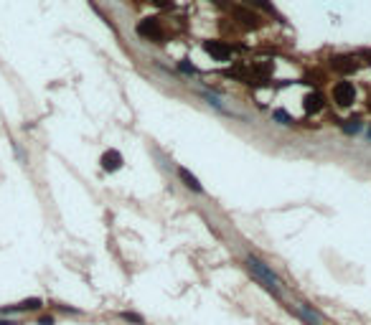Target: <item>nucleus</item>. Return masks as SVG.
<instances>
[{
	"label": "nucleus",
	"instance_id": "17",
	"mask_svg": "<svg viewBox=\"0 0 371 325\" xmlns=\"http://www.w3.org/2000/svg\"><path fill=\"white\" fill-rule=\"evenodd\" d=\"M368 137H371V130H368Z\"/></svg>",
	"mask_w": 371,
	"mask_h": 325
},
{
	"label": "nucleus",
	"instance_id": "8",
	"mask_svg": "<svg viewBox=\"0 0 371 325\" xmlns=\"http://www.w3.org/2000/svg\"><path fill=\"white\" fill-rule=\"evenodd\" d=\"M303 102H305V109H308V112H318V109L323 107V99H320V94H308Z\"/></svg>",
	"mask_w": 371,
	"mask_h": 325
},
{
	"label": "nucleus",
	"instance_id": "13",
	"mask_svg": "<svg viewBox=\"0 0 371 325\" xmlns=\"http://www.w3.org/2000/svg\"><path fill=\"white\" fill-rule=\"evenodd\" d=\"M122 317L130 320V322H143V317H140V315H135V312H122Z\"/></svg>",
	"mask_w": 371,
	"mask_h": 325
},
{
	"label": "nucleus",
	"instance_id": "12",
	"mask_svg": "<svg viewBox=\"0 0 371 325\" xmlns=\"http://www.w3.org/2000/svg\"><path fill=\"white\" fill-rule=\"evenodd\" d=\"M275 119H280V125H290V122H293V119L287 117L282 109H277V112H275Z\"/></svg>",
	"mask_w": 371,
	"mask_h": 325
},
{
	"label": "nucleus",
	"instance_id": "5",
	"mask_svg": "<svg viewBox=\"0 0 371 325\" xmlns=\"http://www.w3.org/2000/svg\"><path fill=\"white\" fill-rule=\"evenodd\" d=\"M41 302L38 297H31V300H26V302H21V305H16V307H8V310H0V315H18V312H26V310H38Z\"/></svg>",
	"mask_w": 371,
	"mask_h": 325
},
{
	"label": "nucleus",
	"instance_id": "16",
	"mask_svg": "<svg viewBox=\"0 0 371 325\" xmlns=\"http://www.w3.org/2000/svg\"><path fill=\"white\" fill-rule=\"evenodd\" d=\"M155 3H158V6H168V0H155Z\"/></svg>",
	"mask_w": 371,
	"mask_h": 325
},
{
	"label": "nucleus",
	"instance_id": "3",
	"mask_svg": "<svg viewBox=\"0 0 371 325\" xmlns=\"http://www.w3.org/2000/svg\"><path fill=\"white\" fill-rule=\"evenodd\" d=\"M203 49H206V54H211V56L219 59V61H226V59L231 56V49L224 46V44H219V41H206Z\"/></svg>",
	"mask_w": 371,
	"mask_h": 325
},
{
	"label": "nucleus",
	"instance_id": "14",
	"mask_svg": "<svg viewBox=\"0 0 371 325\" xmlns=\"http://www.w3.org/2000/svg\"><path fill=\"white\" fill-rule=\"evenodd\" d=\"M181 69H183V71H188V74H193V71H196L191 64H181Z\"/></svg>",
	"mask_w": 371,
	"mask_h": 325
},
{
	"label": "nucleus",
	"instance_id": "6",
	"mask_svg": "<svg viewBox=\"0 0 371 325\" xmlns=\"http://www.w3.org/2000/svg\"><path fill=\"white\" fill-rule=\"evenodd\" d=\"M119 166H122V155L117 150H109V152L102 155V168L104 171H117Z\"/></svg>",
	"mask_w": 371,
	"mask_h": 325
},
{
	"label": "nucleus",
	"instance_id": "15",
	"mask_svg": "<svg viewBox=\"0 0 371 325\" xmlns=\"http://www.w3.org/2000/svg\"><path fill=\"white\" fill-rule=\"evenodd\" d=\"M0 325H16L13 320H0Z\"/></svg>",
	"mask_w": 371,
	"mask_h": 325
},
{
	"label": "nucleus",
	"instance_id": "4",
	"mask_svg": "<svg viewBox=\"0 0 371 325\" xmlns=\"http://www.w3.org/2000/svg\"><path fill=\"white\" fill-rule=\"evenodd\" d=\"M138 31H140V36H145V38H155V41H160V38H163V31H160V26H158V21H155V18L143 21V23L138 26Z\"/></svg>",
	"mask_w": 371,
	"mask_h": 325
},
{
	"label": "nucleus",
	"instance_id": "2",
	"mask_svg": "<svg viewBox=\"0 0 371 325\" xmlns=\"http://www.w3.org/2000/svg\"><path fill=\"white\" fill-rule=\"evenodd\" d=\"M333 97H336V102L341 107H348L356 99V89H353V84H348V81H338V84L333 87Z\"/></svg>",
	"mask_w": 371,
	"mask_h": 325
},
{
	"label": "nucleus",
	"instance_id": "11",
	"mask_svg": "<svg viewBox=\"0 0 371 325\" xmlns=\"http://www.w3.org/2000/svg\"><path fill=\"white\" fill-rule=\"evenodd\" d=\"M236 16H239V18H241L244 23H250V26H252V23H257V18H255L252 13H244V11H236Z\"/></svg>",
	"mask_w": 371,
	"mask_h": 325
},
{
	"label": "nucleus",
	"instance_id": "9",
	"mask_svg": "<svg viewBox=\"0 0 371 325\" xmlns=\"http://www.w3.org/2000/svg\"><path fill=\"white\" fill-rule=\"evenodd\" d=\"M333 69H338V71H351V69H356V61H351V59H336V61H333Z\"/></svg>",
	"mask_w": 371,
	"mask_h": 325
},
{
	"label": "nucleus",
	"instance_id": "1",
	"mask_svg": "<svg viewBox=\"0 0 371 325\" xmlns=\"http://www.w3.org/2000/svg\"><path fill=\"white\" fill-rule=\"evenodd\" d=\"M246 264H250V269L255 272V277L262 282V287L270 292V295H275V297H280V287H282V282H280V277L272 272V267H267L262 259H257V257H246Z\"/></svg>",
	"mask_w": 371,
	"mask_h": 325
},
{
	"label": "nucleus",
	"instance_id": "10",
	"mask_svg": "<svg viewBox=\"0 0 371 325\" xmlns=\"http://www.w3.org/2000/svg\"><path fill=\"white\" fill-rule=\"evenodd\" d=\"M343 130H346L348 135H351V132H358V130H361V119H358V117H353V119H346Z\"/></svg>",
	"mask_w": 371,
	"mask_h": 325
},
{
	"label": "nucleus",
	"instance_id": "7",
	"mask_svg": "<svg viewBox=\"0 0 371 325\" xmlns=\"http://www.w3.org/2000/svg\"><path fill=\"white\" fill-rule=\"evenodd\" d=\"M178 176H181V181L191 188V191H196V193H201V183L196 181V176H191L186 168H178Z\"/></svg>",
	"mask_w": 371,
	"mask_h": 325
}]
</instances>
